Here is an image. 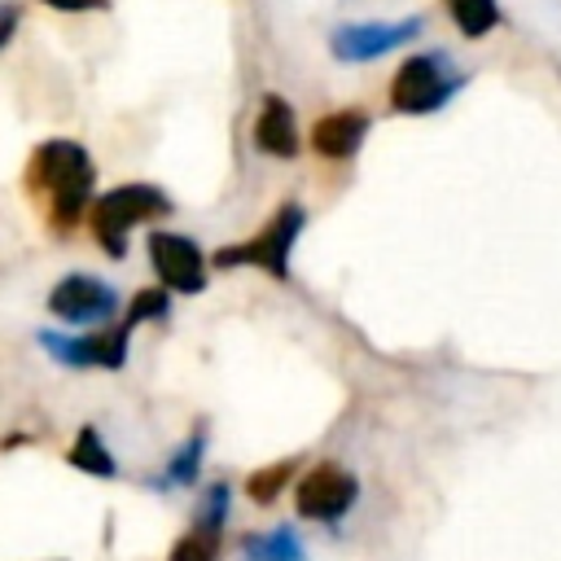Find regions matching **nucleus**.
<instances>
[{
    "label": "nucleus",
    "mask_w": 561,
    "mask_h": 561,
    "mask_svg": "<svg viewBox=\"0 0 561 561\" xmlns=\"http://www.w3.org/2000/svg\"><path fill=\"white\" fill-rule=\"evenodd\" d=\"M92 180H96L92 158L75 140H44L31 158V184L48 197L57 228H70L83 219L88 197H92Z\"/></svg>",
    "instance_id": "f257e3e1"
},
{
    "label": "nucleus",
    "mask_w": 561,
    "mask_h": 561,
    "mask_svg": "<svg viewBox=\"0 0 561 561\" xmlns=\"http://www.w3.org/2000/svg\"><path fill=\"white\" fill-rule=\"evenodd\" d=\"M171 210V197L153 184H118L92 202V237L110 259L127 254V232L145 219H158Z\"/></svg>",
    "instance_id": "f03ea898"
},
{
    "label": "nucleus",
    "mask_w": 561,
    "mask_h": 561,
    "mask_svg": "<svg viewBox=\"0 0 561 561\" xmlns=\"http://www.w3.org/2000/svg\"><path fill=\"white\" fill-rule=\"evenodd\" d=\"M460 83H465V75L451 66L447 53H438V48L412 53L390 79V105L399 114H434L460 92Z\"/></svg>",
    "instance_id": "7ed1b4c3"
},
{
    "label": "nucleus",
    "mask_w": 561,
    "mask_h": 561,
    "mask_svg": "<svg viewBox=\"0 0 561 561\" xmlns=\"http://www.w3.org/2000/svg\"><path fill=\"white\" fill-rule=\"evenodd\" d=\"M302 224H307V210L298 202H285L263 232H254L250 241L224 245L215 254V267H259V272H272L276 280H285L289 276V250L298 245Z\"/></svg>",
    "instance_id": "20e7f679"
},
{
    "label": "nucleus",
    "mask_w": 561,
    "mask_h": 561,
    "mask_svg": "<svg viewBox=\"0 0 561 561\" xmlns=\"http://www.w3.org/2000/svg\"><path fill=\"white\" fill-rule=\"evenodd\" d=\"M355 495H359L355 473H346V469H337V465H316V469L302 473L298 486H294L298 517H307V522H342V517L351 513Z\"/></svg>",
    "instance_id": "39448f33"
},
{
    "label": "nucleus",
    "mask_w": 561,
    "mask_h": 561,
    "mask_svg": "<svg viewBox=\"0 0 561 561\" xmlns=\"http://www.w3.org/2000/svg\"><path fill=\"white\" fill-rule=\"evenodd\" d=\"M48 311H53L57 320H66V324H105V320L118 311V294H114L101 276L75 272V276H66V280L53 285Z\"/></svg>",
    "instance_id": "423d86ee"
},
{
    "label": "nucleus",
    "mask_w": 561,
    "mask_h": 561,
    "mask_svg": "<svg viewBox=\"0 0 561 561\" xmlns=\"http://www.w3.org/2000/svg\"><path fill=\"white\" fill-rule=\"evenodd\" d=\"M131 320L92 333V337H61V333H39V342L48 346L53 359L70 364V368H123L127 359V342H131Z\"/></svg>",
    "instance_id": "0eeeda50"
},
{
    "label": "nucleus",
    "mask_w": 561,
    "mask_h": 561,
    "mask_svg": "<svg viewBox=\"0 0 561 561\" xmlns=\"http://www.w3.org/2000/svg\"><path fill=\"white\" fill-rule=\"evenodd\" d=\"M149 259H153V272L167 289H180V294H197L206 285V267H202V250L180 237V232H153L149 237Z\"/></svg>",
    "instance_id": "6e6552de"
},
{
    "label": "nucleus",
    "mask_w": 561,
    "mask_h": 561,
    "mask_svg": "<svg viewBox=\"0 0 561 561\" xmlns=\"http://www.w3.org/2000/svg\"><path fill=\"white\" fill-rule=\"evenodd\" d=\"M416 31H421L416 18H412V22H394V26H381V22H355V26H337L329 44H333V53H337L342 61H373V57H381V53L408 44Z\"/></svg>",
    "instance_id": "1a4fd4ad"
},
{
    "label": "nucleus",
    "mask_w": 561,
    "mask_h": 561,
    "mask_svg": "<svg viewBox=\"0 0 561 561\" xmlns=\"http://www.w3.org/2000/svg\"><path fill=\"white\" fill-rule=\"evenodd\" d=\"M368 123L373 118L359 114V110H333L311 127V145H316L320 158H351V153H359V145L368 136Z\"/></svg>",
    "instance_id": "9d476101"
},
{
    "label": "nucleus",
    "mask_w": 561,
    "mask_h": 561,
    "mask_svg": "<svg viewBox=\"0 0 561 561\" xmlns=\"http://www.w3.org/2000/svg\"><path fill=\"white\" fill-rule=\"evenodd\" d=\"M254 145L272 158H294L298 153V127H294V110L280 96H267L254 123Z\"/></svg>",
    "instance_id": "9b49d317"
},
{
    "label": "nucleus",
    "mask_w": 561,
    "mask_h": 561,
    "mask_svg": "<svg viewBox=\"0 0 561 561\" xmlns=\"http://www.w3.org/2000/svg\"><path fill=\"white\" fill-rule=\"evenodd\" d=\"M241 561H307V548L294 535V526H272L263 535L241 539Z\"/></svg>",
    "instance_id": "f8f14e48"
},
{
    "label": "nucleus",
    "mask_w": 561,
    "mask_h": 561,
    "mask_svg": "<svg viewBox=\"0 0 561 561\" xmlns=\"http://www.w3.org/2000/svg\"><path fill=\"white\" fill-rule=\"evenodd\" d=\"M219 548H224V526H215V522L197 517V522H193V530H184V535L175 539L171 561H215V557H219Z\"/></svg>",
    "instance_id": "ddd939ff"
},
{
    "label": "nucleus",
    "mask_w": 561,
    "mask_h": 561,
    "mask_svg": "<svg viewBox=\"0 0 561 561\" xmlns=\"http://www.w3.org/2000/svg\"><path fill=\"white\" fill-rule=\"evenodd\" d=\"M447 13L460 26V35H469V39L500 26V4L495 0H447Z\"/></svg>",
    "instance_id": "4468645a"
},
{
    "label": "nucleus",
    "mask_w": 561,
    "mask_h": 561,
    "mask_svg": "<svg viewBox=\"0 0 561 561\" xmlns=\"http://www.w3.org/2000/svg\"><path fill=\"white\" fill-rule=\"evenodd\" d=\"M70 465H75V469H88V473H96V478H114V473H118L110 447L101 443V434H96L92 425L79 430V438H75V447H70Z\"/></svg>",
    "instance_id": "2eb2a0df"
},
{
    "label": "nucleus",
    "mask_w": 561,
    "mask_h": 561,
    "mask_svg": "<svg viewBox=\"0 0 561 561\" xmlns=\"http://www.w3.org/2000/svg\"><path fill=\"white\" fill-rule=\"evenodd\" d=\"M202 447H206V434H193L184 438V447L167 460V473L162 482H175V486H193L197 482V469H202Z\"/></svg>",
    "instance_id": "dca6fc26"
},
{
    "label": "nucleus",
    "mask_w": 561,
    "mask_h": 561,
    "mask_svg": "<svg viewBox=\"0 0 561 561\" xmlns=\"http://www.w3.org/2000/svg\"><path fill=\"white\" fill-rule=\"evenodd\" d=\"M289 478H294V465H289V460H280V465H272V469L254 473L245 491H250V500H259V504H272V500H276V491H280Z\"/></svg>",
    "instance_id": "f3484780"
},
{
    "label": "nucleus",
    "mask_w": 561,
    "mask_h": 561,
    "mask_svg": "<svg viewBox=\"0 0 561 561\" xmlns=\"http://www.w3.org/2000/svg\"><path fill=\"white\" fill-rule=\"evenodd\" d=\"M171 311L167 302V289H140L131 302H127V320L131 324H145V320H162Z\"/></svg>",
    "instance_id": "a211bd4d"
},
{
    "label": "nucleus",
    "mask_w": 561,
    "mask_h": 561,
    "mask_svg": "<svg viewBox=\"0 0 561 561\" xmlns=\"http://www.w3.org/2000/svg\"><path fill=\"white\" fill-rule=\"evenodd\" d=\"M228 500H232V495H228V486H224V482H219V486H210V491H206V500H202V517H206V522H215V526H224V522H228Z\"/></svg>",
    "instance_id": "6ab92c4d"
},
{
    "label": "nucleus",
    "mask_w": 561,
    "mask_h": 561,
    "mask_svg": "<svg viewBox=\"0 0 561 561\" xmlns=\"http://www.w3.org/2000/svg\"><path fill=\"white\" fill-rule=\"evenodd\" d=\"M44 4H53L61 13H88V9H105L110 0H44Z\"/></svg>",
    "instance_id": "aec40b11"
},
{
    "label": "nucleus",
    "mask_w": 561,
    "mask_h": 561,
    "mask_svg": "<svg viewBox=\"0 0 561 561\" xmlns=\"http://www.w3.org/2000/svg\"><path fill=\"white\" fill-rule=\"evenodd\" d=\"M13 31H18V9H0V48L13 39Z\"/></svg>",
    "instance_id": "412c9836"
}]
</instances>
